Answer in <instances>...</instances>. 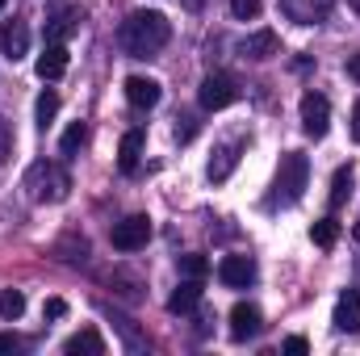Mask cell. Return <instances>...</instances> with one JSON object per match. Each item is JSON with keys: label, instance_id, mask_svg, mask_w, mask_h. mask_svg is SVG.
Masks as SVG:
<instances>
[{"label": "cell", "instance_id": "e575fe53", "mask_svg": "<svg viewBox=\"0 0 360 356\" xmlns=\"http://www.w3.org/2000/svg\"><path fill=\"white\" fill-rule=\"evenodd\" d=\"M356 239H360V222H356Z\"/></svg>", "mask_w": 360, "mask_h": 356}, {"label": "cell", "instance_id": "3957f363", "mask_svg": "<svg viewBox=\"0 0 360 356\" xmlns=\"http://www.w3.org/2000/svg\"><path fill=\"white\" fill-rule=\"evenodd\" d=\"M306 180H310V160L302 155V151H285L281 155V168H276V180H272V197L269 205L276 210H289V205H297L302 201V193H306Z\"/></svg>", "mask_w": 360, "mask_h": 356}, {"label": "cell", "instance_id": "d4e9b609", "mask_svg": "<svg viewBox=\"0 0 360 356\" xmlns=\"http://www.w3.org/2000/svg\"><path fill=\"white\" fill-rule=\"evenodd\" d=\"M180 272H184V276H197V281H201V276L210 272V260H205V256H197V252H188V256H180Z\"/></svg>", "mask_w": 360, "mask_h": 356}, {"label": "cell", "instance_id": "484cf974", "mask_svg": "<svg viewBox=\"0 0 360 356\" xmlns=\"http://www.w3.org/2000/svg\"><path fill=\"white\" fill-rule=\"evenodd\" d=\"M231 13L239 21H252V17H260V0H231Z\"/></svg>", "mask_w": 360, "mask_h": 356}, {"label": "cell", "instance_id": "f546056e", "mask_svg": "<svg viewBox=\"0 0 360 356\" xmlns=\"http://www.w3.org/2000/svg\"><path fill=\"white\" fill-rule=\"evenodd\" d=\"M285 352H289V356H306V352H310V344H306L302 336H289V340H285Z\"/></svg>", "mask_w": 360, "mask_h": 356}, {"label": "cell", "instance_id": "836d02e7", "mask_svg": "<svg viewBox=\"0 0 360 356\" xmlns=\"http://www.w3.org/2000/svg\"><path fill=\"white\" fill-rule=\"evenodd\" d=\"M352 8H356V13H360V0H352Z\"/></svg>", "mask_w": 360, "mask_h": 356}, {"label": "cell", "instance_id": "8992f818", "mask_svg": "<svg viewBox=\"0 0 360 356\" xmlns=\"http://www.w3.org/2000/svg\"><path fill=\"white\" fill-rule=\"evenodd\" d=\"M327 126H331V101H327L323 92H306V96H302V130H306L310 139H323Z\"/></svg>", "mask_w": 360, "mask_h": 356}, {"label": "cell", "instance_id": "277c9868", "mask_svg": "<svg viewBox=\"0 0 360 356\" xmlns=\"http://www.w3.org/2000/svg\"><path fill=\"white\" fill-rule=\"evenodd\" d=\"M147 239H151V218H143V214H130V218L113 222V231H109V243L117 252H139V248H147Z\"/></svg>", "mask_w": 360, "mask_h": 356}, {"label": "cell", "instance_id": "7c38bea8", "mask_svg": "<svg viewBox=\"0 0 360 356\" xmlns=\"http://www.w3.org/2000/svg\"><path fill=\"white\" fill-rule=\"evenodd\" d=\"M239 155H243V143H226V147H218L214 160H210V168H205V177L214 180V184H222V180L239 168Z\"/></svg>", "mask_w": 360, "mask_h": 356}, {"label": "cell", "instance_id": "9a60e30c", "mask_svg": "<svg viewBox=\"0 0 360 356\" xmlns=\"http://www.w3.org/2000/svg\"><path fill=\"white\" fill-rule=\"evenodd\" d=\"M80 21H84L80 8H59V13L46 21V38H51V42H68V38L80 30Z\"/></svg>", "mask_w": 360, "mask_h": 356}, {"label": "cell", "instance_id": "d6a6232c", "mask_svg": "<svg viewBox=\"0 0 360 356\" xmlns=\"http://www.w3.org/2000/svg\"><path fill=\"white\" fill-rule=\"evenodd\" d=\"M352 139L360 143V101L352 105Z\"/></svg>", "mask_w": 360, "mask_h": 356}, {"label": "cell", "instance_id": "f1b7e54d", "mask_svg": "<svg viewBox=\"0 0 360 356\" xmlns=\"http://www.w3.org/2000/svg\"><path fill=\"white\" fill-rule=\"evenodd\" d=\"M42 314H46V319H63V314H68V302H63V298H46Z\"/></svg>", "mask_w": 360, "mask_h": 356}, {"label": "cell", "instance_id": "4fadbf2b", "mask_svg": "<svg viewBox=\"0 0 360 356\" xmlns=\"http://www.w3.org/2000/svg\"><path fill=\"white\" fill-rule=\"evenodd\" d=\"M126 101H130L134 109H155V105H160V84H155L151 76H130V80H126Z\"/></svg>", "mask_w": 360, "mask_h": 356}, {"label": "cell", "instance_id": "ac0fdd59", "mask_svg": "<svg viewBox=\"0 0 360 356\" xmlns=\"http://www.w3.org/2000/svg\"><path fill=\"white\" fill-rule=\"evenodd\" d=\"M243 59H272L276 55V34L272 30H256L252 38H243Z\"/></svg>", "mask_w": 360, "mask_h": 356}, {"label": "cell", "instance_id": "5bb4252c", "mask_svg": "<svg viewBox=\"0 0 360 356\" xmlns=\"http://www.w3.org/2000/svg\"><path fill=\"white\" fill-rule=\"evenodd\" d=\"M34 72H38L42 80H59V76L68 72V46H63V42H51V46H46L42 55H38Z\"/></svg>", "mask_w": 360, "mask_h": 356}, {"label": "cell", "instance_id": "4dcf8cb0", "mask_svg": "<svg viewBox=\"0 0 360 356\" xmlns=\"http://www.w3.org/2000/svg\"><path fill=\"white\" fill-rule=\"evenodd\" d=\"M180 122H184V126H176V139L180 143H188V139L197 134V122H193V117H180Z\"/></svg>", "mask_w": 360, "mask_h": 356}, {"label": "cell", "instance_id": "1f68e13d", "mask_svg": "<svg viewBox=\"0 0 360 356\" xmlns=\"http://www.w3.org/2000/svg\"><path fill=\"white\" fill-rule=\"evenodd\" d=\"M348 76H352V80L360 84V51L352 55V59H348Z\"/></svg>", "mask_w": 360, "mask_h": 356}, {"label": "cell", "instance_id": "603a6c76", "mask_svg": "<svg viewBox=\"0 0 360 356\" xmlns=\"http://www.w3.org/2000/svg\"><path fill=\"white\" fill-rule=\"evenodd\" d=\"M310 239H314L323 252H327V248H335V239H340V222H335V218H319V222H314V231H310Z\"/></svg>", "mask_w": 360, "mask_h": 356}, {"label": "cell", "instance_id": "6da1fadb", "mask_svg": "<svg viewBox=\"0 0 360 356\" xmlns=\"http://www.w3.org/2000/svg\"><path fill=\"white\" fill-rule=\"evenodd\" d=\"M168 38H172V25H168V17L155 13V8L130 13V17L122 21V30H117V42H122V51H126L130 59H151V55H160V51L168 46Z\"/></svg>", "mask_w": 360, "mask_h": 356}, {"label": "cell", "instance_id": "30bf717a", "mask_svg": "<svg viewBox=\"0 0 360 356\" xmlns=\"http://www.w3.org/2000/svg\"><path fill=\"white\" fill-rule=\"evenodd\" d=\"M264 331V314L252 306V302H239L235 310H231V340H252V336H260Z\"/></svg>", "mask_w": 360, "mask_h": 356}, {"label": "cell", "instance_id": "d590c367", "mask_svg": "<svg viewBox=\"0 0 360 356\" xmlns=\"http://www.w3.org/2000/svg\"><path fill=\"white\" fill-rule=\"evenodd\" d=\"M0 8H4V0H0Z\"/></svg>", "mask_w": 360, "mask_h": 356}, {"label": "cell", "instance_id": "52a82bcc", "mask_svg": "<svg viewBox=\"0 0 360 356\" xmlns=\"http://www.w3.org/2000/svg\"><path fill=\"white\" fill-rule=\"evenodd\" d=\"M331 8H335V0H281V13L297 25H319Z\"/></svg>", "mask_w": 360, "mask_h": 356}, {"label": "cell", "instance_id": "cb8c5ba5", "mask_svg": "<svg viewBox=\"0 0 360 356\" xmlns=\"http://www.w3.org/2000/svg\"><path fill=\"white\" fill-rule=\"evenodd\" d=\"M21 310H25V298H21L17 289L0 293V314H4V319H21Z\"/></svg>", "mask_w": 360, "mask_h": 356}, {"label": "cell", "instance_id": "2e32d148", "mask_svg": "<svg viewBox=\"0 0 360 356\" xmlns=\"http://www.w3.org/2000/svg\"><path fill=\"white\" fill-rule=\"evenodd\" d=\"M197 302H201V281L197 276H184L176 289H172V298H168V310L172 314H188V310H197Z\"/></svg>", "mask_w": 360, "mask_h": 356}, {"label": "cell", "instance_id": "7402d4cb", "mask_svg": "<svg viewBox=\"0 0 360 356\" xmlns=\"http://www.w3.org/2000/svg\"><path fill=\"white\" fill-rule=\"evenodd\" d=\"M84 143H89V126H84V122H72V126L63 130V139H59V151H63V155H76Z\"/></svg>", "mask_w": 360, "mask_h": 356}, {"label": "cell", "instance_id": "4316f807", "mask_svg": "<svg viewBox=\"0 0 360 356\" xmlns=\"http://www.w3.org/2000/svg\"><path fill=\"white\" fill-rule=\"evenodd\" d=\"M21 348H25V340L17 331H0V352H21Z\"/></svg>", "mask_w": 360, "mask_h": 356}, {"label": "cell", "instance_id": "ba28073f", "mask_svg": "<svg viewBox=\"0 0 360 356\" xmlns=\"http://www.w3.org/2000/svg\"><path fill=\"white\" fill-rule=\"evenodd\" d=\"M218 281L231 285V289H248V285L256 281V260H252V256H222Z\"/></svg>", "mask_w": 360, "mask_h": 356}, {"label": "cell", "instance_id": "9c48e42d", "mask_svg": "<svg viewBox=\"0 0 360 356\" xmlns=\"http://www.w3.org/2000/svg\"><path fill=\"white\" fill-rule=\"evenodd\" d=\"M25 51H30V25H25L21 17L4 21V25H0V55L17 63V59H21Z\"/></svg>", "mask_w": 360, "mask_h": 356}, {"label": "cell", "instance_id": "83f0119b", "mask_svg": "<svg viewBox=\"0 0 360 356\" xmlns=\"http://www.w3.org/2000/svg\"><path fill=\"white\" fill-rule=\"evenodd\" d=\"M8 151H13V130H8V122H4V113H0V164L8 160Z\"/></svg>", "mask_w": 360, "mask_h": 356}, {"label": "cell", "instance_id": "5b68a950", "mask_svg": "<svg viewBox=\"0 0 360 356\" xmlns=\"http://www.w3.org/2000/svg\"><path fill=\"white\" fill-rule=\"evenodd\" d=\"M197 101H201V109H226V105H235V101H239V84H235V76H226V72L205 76L201 89H197Z\"/></svg>", "mask_w": 360, "mask_h": 356}, {"label": "cell", "instance_id": "8fae6325", "mask_svg": "<svg viewBox=\"0 0 360 356\" xmlns=\"http://www.w3.org/2000/svg\"><path fill=\"white\" fill-rule=\"evenodd\" d=\"M335 331H348V336H360V289H348L340 302H335V314H331Z\"/></svg>", "mask_w": 360, "mask_h": 356}, {"label": "cell", "instance_id": "7a4b0ae2", "mask_svg": "<svg viewBox=\"0 0 360 356\" xmlns=\"http://www.w3.org/2000/svg\"><path fill=\"white\" fill-rule=\"evenodd\" d=\"M21 184H25L30 201H38V205H55V201H63V197L72 193V177H68V168L55 164V160H38V164H30Z\"/></svg>", "mask_w": 360, "mask_h": 356}, {"label": "cell", "instance_id": "ffe728a7", "mask_svg": "<svg viewBox=\"0 0 360 356\" xmlns=\"http://www.w3.org/2000/svg\"><path fill=\"white\" fill-rule=\"evenodd\" d=\"M352 197V164H344V168H335V177H331V210H340L344 201Z\"/></svg>", "mask_w": 360, "mask_h": 356}, {"label": "cell", "instance_id": "e0dca14e", "mask_svg": "<svg viewBox=\"0 0 360 356\" xmlns=\"http://www.w3.org/2000/svg\"><path fill=\"white\" fill-rule=\"evenodd\" d=\"M63 352L68 356H101L105 352V340H101L96 327H84V331H76V336L63 344Z\"/></svg>", "mask_w": 360, "mask_h": 356}, {"label": "cell", "instance_id": "d6986e66", "mask_svg": "<svg viewBox=\"0 0 360 356\" xmlns=\"http://www.w3.org/2000/svg\"><path fill=\"white\" fill-rule=\"evenodd\" d=\"M139 155H143V130H126V134H122V147H117L122 172H134V168H139Z\"/></svg>", "mask_w": 360, "mask_h": 356}, {"label": "cell", "instance_id": "44dd1931", "mask_svg": "<svg viewBox=\"0 0 360 356\" xmlns=\"http://www.w3.org/2000/svg\"><path fill=\"white\" fill-rule=\"evenodd\" d=\"M55 113H59V92L55 89H46L38 101H34V117H38V126L46 130L51 122H55Z\"/></svg>", "mask_w": 360, "mask_h": 356}]
</instances>
